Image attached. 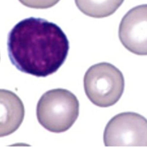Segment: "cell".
I'll use <instances>...</instances> for the list:
<instances>
[{"label": "cell", "instance_id": "obj_4", "mask_svg": "<svg viewBox=\"0 0 147 153\" xmlns=\"http://www.w3.org/2000/svg\"><path fill=\"white\" fill-rule=\"evenodd\" d=\"M103 140L106 147H147V120L134 112L119 113L107 124Z\"/></svg>", "mask_w": 147, "mask_h": 153}, {"label": "cell", "instance_id": "obj_8", "mask_svg": "<svg viewBox=\"0 0 147 153\" xmlns=\"http://www.w3.org/2000/svg\"><path fill=\"white\" fill-rule=\"evenodd\" d=\"M22 4L29 8L45 9L53 7L60 0H19Z\"/></svg>", "mask_w": 147, "mask_h": 153}, {"label": "cell", "instance_id": "obj_5", "mask_svg": "<svg viewBox=\"0 0 147 153\" xmlns=\"http://www.w3.org/2000/svg\"><path fill=\"white\" fill-rule=\"evenodd\" d=\"M119 39L131 53L147 56V4L132 8L119 25Z\"/></svg>", "mask_w": 147, "mask_h": 153}, {"label": "cell", "instance_id": "obj_2", "mask_svg": "<svg viewBox=\"0 0 147 153\" xmlns=\"http://www.w3.org/2000/svg\"><path fill=\"white\" fill-rule=\"evenodd\" d=\"M79 102L77 97L65 89L50 90L38 101L36 114L38 122L45 129L54 133L65 132L77 120Z\"/></svg>", "mask_w": 147, "mask_h": 153}, {"label": "cell", "instance_id": "obj_6", "mask_svg": "<svg viewBox=\"0 0 147 153\" xmlns=\"http://www.w3.org/2000/svg\"><path fill=\"white\" fill-rule=\"evenodd\" d=\"M25 113L23 103L17 95L0 89V137L16 131L23 123Z\"/></svg>", "mask_w": 147, "mask_h": 153}, {"label": "cell", "instance_id": "obj_7", "mask_svg": "<svg viewBox=\"0 0 147 153\" xmlns=\"http://www.w3.org/2000/svg\"><path fill=\"white\" fill-rule=\"evenodd\" d=\"M78 8L84 14L102 18L113 14L124 0H75Z\"/></svg>", "mask_w": 147, "mask_h": 153}, {"label": "cell", "instance_id": "obj_3", "mask_svg": "<svg viewBox=\"0 0 147 153\" xmlns=\"http://www.w3.org/2000/svg\"><path fill=\"white\" fill-rule=\"evenodd\" d=\"M85 92L90 101L100 107L116 104L124 90L122 73L114 65L101 62L90 67L83 78Z\"/></svg>", "mask_w": 147, "mask_h": 153}, {"label": "cell", "instance_id": "obj_1", "mask_svg": "<svg viewBox=\"0 0 147 153\" xmlns=\"http://www.w3.org/2000/svg\"><path fill=\"white\" fill-rule=\"evenodd\" d=\"M10 60L18 70L37 77L56 72L64 64L69 43L57 24L41 18L21 20L9 33Z\"/></svg>", "mask_w": 147, "mask_h": 153}]
</instances>
